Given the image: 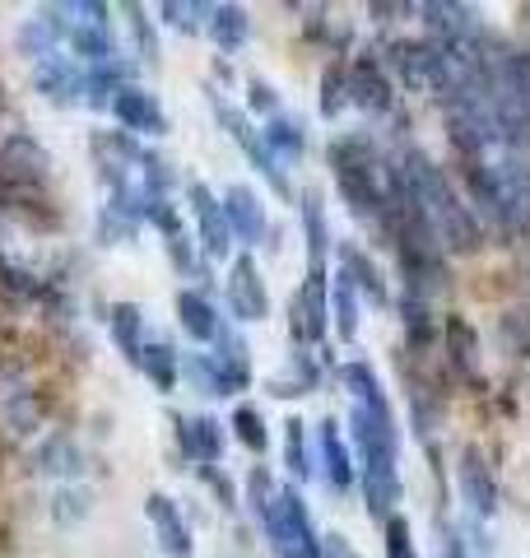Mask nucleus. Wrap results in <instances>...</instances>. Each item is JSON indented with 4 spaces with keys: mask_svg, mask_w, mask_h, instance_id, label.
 <instances>
[{
    "mask_svg": "<svg viewBox=\"0 0 530 558\" xmlns=\"http://www.w3.org/2000/svg\"><path fill=\"white\" fill-rule=\"evenodd\" d=\"M261 526L279 558H322V539L312 531V517L303 508V498H298V488H279L270 508L261 512Z\"/></svg>",
    "mask_w": 530,
    "mask_h": 558,
    "instance_id": "nucleus-1",
    "label": "nucleus"
},
{
    "mask_svg": "<svg viewBox=\"0 0 530 558\" xmlns=\"http://www.w3.org/2000/svg\"><path fill=\"white\" fill-rule=\"evenodd\" d=\"M228 303H233V312L242 322H265L270 317V293H265V279H261L252 256L233 260V275H228Z\"/></svg>",
    "mask_w": 530,
    "mask_h": 558,
    "instance_id": "nucleus-2",
    "label": "nucleus"
},
{
    "mask_svg": "<svg viewBox=\"0 0 530 558\" xmlns=\"http://www.w3.org/2000/svg\"><path fill=\"white\" fill-rule=\"evenodd\" d=\"M149 521H154V535H158V549H164L168 558H191V526H186V517H182V508H177L172 498H164V494H149Z\"/></svg>",
    "mask_w": 530,
    "mask_h": 558,
    "instance_id": "nucleus-3",
    "label": "nucleus"
},
{
    "mask_svg": "<svg viewBox=\"0 0 530 558\" xmlns=\"http://www.w3.org/2000/svg\"><path fill=\"white\" fill-rule=\"evenodd\" d=\"M224 219H228V233L242 238V242H261L265 238V209H261V196L252 186H228L224 196Z\"/></svg>",
    "mask_w": 530,
    "mask_h": 558,
    "instance_id": "nucleus-4",
    "label": "nucleus"
},
{
    "mask_svg": "<svg viewBox=\"0 0 530 558\" xmlns=\"http://www.w3.org/2000/svg\"><path fill=\"white\" fill-rule=\"evenodd\" d=\"M191 209H196V223H201V247H205L209 256H228V247H233V233H228L224 205L209 196L201 182L191 186Z\"/></svg>",
    "mask_w": 530,
    "mask_h": 558,
    "instance_id": "nucleus-5",
    "label": "nucleus"
},
{
    "mask_svg": "<svg viewBox=\"0 0 530 558\" xmlns=\"http://www.w3.org/2000/svg\"><path fill=\"white\" fill-rule=\"evenodd\" d=\"M112 112L127 121L131 131H145V135H164V112H158L154 94L145 89H131V84H121L117 98H112Z\"/></svg>",
    "mask_w": 530,
    "mask_h": 558,
    "instance_id": "nucleus-6",
    "label": "nucleus"
},
{
    "mask_svg": "<svg viewBox=\"0 0 530 558\" xmlns=\"http://www.w3.org/2000/svg\"><path fill=\"white\" fill-rule=\"evenodd\" d=\"M461 494L474 508V517H493V508H498V494H493V480L480 461V451H461Z\"/></svg>",
    "mask_w": 530,
    "mask_h": 558,
    "instance_id": "nucleus-7",
    "label": "nucleus"
},
{
    "mask_svg": "<svg viewBox=\"0 0 530 558\" xmlns=\"http://www.w3.org/2000/svg\"><path fill=\"white\" fill-rule=\"evenodd\" d=\"M177 312H182V326H186V336L191 340H215L219 336V317H215V303L205 299L201 289H186V293H177Z\"/></svg>",
    "mask_w": 530,
    "mask_h": 558,
    "instance_id": "nucleus-8",
    "label": "nucleus"
},
{
    "mask_svg": "<svg viewBox=\"0 0 530 558\" xmlns=\"http://www.w3.org/2000/svg\"><path fill=\"white\" fill-rule=\"evenodd\" d=\"M316 442H322V470L335 488H349L353 484V457L345 451V438L340 428H335V418H326L322 433H316Z\"/></svg>",
    "mask_w": 530,
    "mask_h": 558,
    "instance_id": "nucleus-9",
    "label": "nucleus"
},
{
    "mask_svg": "<svg viewBox=\"0 0 530 558\" xmlns=\"http://www.w3.org/2000/svg\"><path fill=\"white\" fill-rule=\"evenodd\" d=\"M38 89L47 98H57V102H75V94H84L80 89V70L70 65L65 57H47L38 65Z\"/></svg>",
    "mask_w": 530,
    "mask_h": 558,
    "instance_id": "nucleus-10",
    "label": "nucleus"
},
{
    "mask_svg": "<svg viewBox=\"0 0 530 558\" xmlns=\"http://www.w3.org/2000/svg\"><path fill=\"white\" fill-rule=\"evenodd\" d=\"M205 33L215 38V47L238 51V47L246 43V10H238V5H219V10H209Z\"/></svg>",
    "mask_w": 530,
    "mask_h": 558,
    "instance_id": "nucleus-11",
    "label": "nucleus"
},
{
    "mask_svg": "<svg viewBox=\"0 0 530 558\" xmlns=\"http://www.w3.org/2000/svg\"><path fill=\"white\" fill-rule=\"evenodd\" d=\"M335 322H340V336L353 340V330H359V284H353V270L345 266L335 275Z\"/></svg>",
    "mask_w": 530,
    "mask_h": 558,
    "instance_id": "nucleus-12",
    "label": "nucleus"
},
{
    "mask_svg": "<svg viewBox=\"0 0 530 558\" xmlns=\"http://www.w3.org/2000/svg\"><path fill=\"white\" fill-rule=\"evenodd\" d=\"M140 368L149 373V381L158 391H168L177 381V349L172 344H145L140 349Z\"/></svg>",
    "mask_w": 530,
    "mask_h": 558,
    "instance_id": "nucleus-13",
    "label": "nucleus"
},
{
    "mask_svg": "<svg viewBox=\"0 0 530 558\" xmlns=\"http://www.w3.org/2000/svg\"><path fill=\"white\" fill-rule=\"evenodd\" d=\"M303 223H308V252H312V270H322V256H326V205L316 191L303 196Z\"/></svg>",
    "mask_w": 530,
    "mask_h": 558,
    "instance_id": "nucleus-14",
    "label": "nucleus"
},
{
    "mask_svg": "<svg viewBox=\"0 0 530 558\" xmlns=\"http://www.w3.org/2000/svg\"><path fill=\"white\" fill-rule=\"evenodd\" d=\"M186 381L201 396H233V391H228V381H224V373H219L215 354H191L186 359Z\"/></svg>",
    "mask_w": 530,
    "mask_h": 558,
    "instance_id": "nucleus-15",
    "label": "nucleus"
},
{
    "mask_svg": "<svg viewBox=\"0 0 530 558\" xmlns=\"http://www.w3.org/2000/svg\"><path fill=\"white\" fill-rule=\"evenodd\" d=\"M140 322H145V317H140V307H135V303H121V307L112 312L117 349H121L127 359H135V363H140Z\"/></svg>",
    "mask_w": 530,
    "mask_h": 558,
    "instance_id": "nucleus-16",
    "label": "nucleus"
},
{
    "mask_svg": "<svg viewBox=\"0 0 530 558\" xmlns=\"http://www.w3.org/2000/svg\"><path fill=\"white\" fill-rule=\"evenodd\" d=\"M233 438H238L246 451H256V457H261L265 447H270V433H265V418H261L252 405H238V410H233Z\"/></svg>",
    "mask_w": 530,
    "mask_h": 558,
    "instance_id": "nucleus-17",
    "label": "nucleus"
},
{
    "mask_svg": "<svg viewBox=\"0 0 530 558\" xmlns=\"http://www.w3.org/2000/svg\"><path fill=\"white\" fill-rule=\"evenodd\" d=\"M186 438H191V451L205 461V465H215L219 457H224V438H219V424L215 418H196L191 428H182Z\"/></svg>",
    "mask_w": 530,
    "mask_h": 558,
    "instance_id": "nucleus-18",
    "label": "nucleus"
},
{
    "mask_svg": "<svg viewBox=\"0 0 530 558\" xmlns=\"http://www.w3.org/2000/svg\"><path fill=\"white\" fill-rule=\"evenodd\" d=\"M303 154V131H298V121H279V117H270V159L279 163V159H298Z\"/></svg>",
    "mask_w": 530,
    "mask_h": 558,
    "instance_id": "nucleus-19",
    "label": "nucleus"
},
{
    "mask_svg": "<svg viewBox=\"0 0 530 558\" xmlns=\"http://www.w3.org/2000/svg\"><path fill=\"white\" fill-rule=\"evenodd\" d=\"M303 438H308V428L298 424V418H289V424H285V457H289L293 480H308V475H312V461H308Z\"/></svg>",
    "mask_w": 530,
    "mask_h": 558,
    "instance_id": "nucleus-20",
    "label": "nucleus"
},
{
    "mask_svg": "<svg viewBox=\"0 0 530 558\" xmlns=\"http://www.w3.org/2000/svg\"><path fill=\"white\" fill-rule=\"evenodd\" d=\"M386 558H419L414 535H410V521H405L400 512L386 517Z\"/></svg>",
    "mask_w": 530,
    "mask_h": 558,
    "instance_id": "nucleus-21",
    "label": "nucleus"
},
{
    "mask_svg": "<svg viewBox=\"0 0 530 558\" xmlns=\"http://www.w3.org/2000/svg\"><path fill=\"white\" fill-rule=\"evenodd\" d=\"M246 102H252L256 112H270V117H279V98H275V89L265 80H246Z\"/></svg>",
    "mask_w": 530,
    "mask_h": 558,
    "instance_id": "nucleus-22",
    "label": "nucleus"
},
{
    "mask_svg": "<svg viewBox=\"0 0 530 558\" xmlns=\"http://www.w3.org/2000/svg\"><path fill=\"white\" fill-rule=\"evenodd\" d=\"M322 558H359V554L349 549L345 535H326V539H322Z\"/></svg>",
    "mask_w": 530,
    "mask_h": 558,
    "instance_id": "nucleus-23",
    "label": "nucleus"
}]
</instances>
